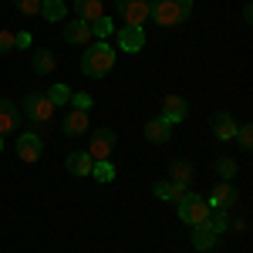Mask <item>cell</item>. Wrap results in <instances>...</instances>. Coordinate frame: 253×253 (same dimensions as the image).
I'll return each mask as SVG.
<instances>
[{
	"label": "cell",
	"instance_id": "cell-1",
	"mask_svg": "<svg viewBox=\"0 0 253 253\" xmlns=\"http://www.w3.org/2000/svg\"><path fill=\"white\" fill-rule=\"evenodd\" d=\"M112 64H115V47H108L105 41H98L95 47H84V54H81V71L88 78H105L112 71Z\"/></svg>",
	"mask_w": 253,
	"mask_h": 253
},
{
	"label": "cell",
	"instance_id": "cell-2",
	"mask_svg": "<svg viewBox=\"0 0 253 253\" xmlns=\"http://www.w3.org/2000/svg\"><path fill=\"white\" fill-rule=\"evenodd\" d=\"M189 14H193V0H156L149 10V17L159 27H179Z\"/></svg>",
	"mask_w": 253,
	"mask_h": 253
},
{
	"label": "cell",
	"instance_id": "cell-3",
	"mask_svg": "<svg viewBox=\"0 0 253 253\" xmlns=\"http://www.w3.org/2000/svg\"><path fill=\"white\" fill-rule=\"evenodd\" d=\"M179 219L182 223H189V226H196V223H203L206 219V213H210V203H206V196H196V193H186L179 203Z\"/></svg>",
	"mask_w": 253,
	"mask_h": 253
},
{
	"label": "cell",
	"instance_id": "cell-4",
	"mask_svg": "<svg viewBox=\"0 0 253 253\" xmlns=\"http://www.w3.org/2000/svg\"><path fill=\"white\" fill-rule=\"evenodd\" d=\"M115 10H118V17L125 20V27H142L149 20L152 3L149 0H115Z\"/></svg>",
	"mask_w": 253,
	"mask_h": 253
},
{
	"label": "cell",
	"instance_id": "cell-5",
	"mask_svg": "<svg viewBox=\"0 0 253 253\" xmlns=\"http://www.w3.org/2000/svg\"><path fill=\"white\" fill-rule=\"evenodd\" d=\"M20 112L31 118V122H38V125H41V122H51V115H54V105L47 101V95H38V91H34V95L24 98Z\"/></svg>",
	"mask_w": 253,
	"mask_h": 253
},
{
	"label": "cell",
	"instance_id": "cell-6",
	"mask_svg": "<svg viewBox=\"0 0 253 253\" xmlns=\"http://www.w3.org/2000/svg\"><path fill=\"white\" fill-rule=\"evenodd\" d=\"M17 156L20 162H38L44 156V142H41L38 132H20L17 135Z\"/></svg>",
	"mask_w": 253,
	"mask_h": 253
},
{
	"label": "cell",
	"instance_id": "cell-7",
	"mask_svg": "<svg viewBox=\"0 0 253 253\" xmlns=\"http://www.w3.org/2000/svg\"><path fill=\"white\" fill-rule=\"evenodd\" d=\"M186 115H189V101H186L182 95H169L166 101H162V115L159 118H162L166 125H179Z\"/></svg>",
	"mask_w": 253,
	"mask_h": 253
},
{
	"label": "cell",
	"instance_id": "cell-8",
	"mask_svg": "<svg viewBox=\"0 0 253 253\" xmlns=\"http://www.w3.org/2000/svg\"><path fill=\"white\" fill-rule=\"evenodd\" d=\"M112 149H115V132H112V128H98L95 135H91V149H88V156L98 162V159L112 156Z\"/></svg>",
	"mask_w": 253,
	"mask_h": 253
},
{
	"label": "cell",
	"instance_id": "cell-9",
	"mask_svg": "<svg viewBox=\"0 0 253 253\" xmlns=\"http://www.w3.org/2000/svg\"><path fill=\"white\" fill-rule=\"evenodd\" d=\"M118 47H122L125 54H138V51L145 47V31H142V27H122V31H118Z\"/></svg>",
	"mask_w": 253,
	"mask_h": 253
},
{
	"label": "cell",
	"instance_id": "cell-10",
	"mask_svg": "<svg viewBox=\"0 0 253 253\" xmlns=\"http://www.w3.org/2000/svg\"><path fill=\"white\" fill-rule=\"evenodd\" d=\"M213 210H233V203H236V189H233V182H219L213 193H210V199H206Z\"/></svg>",
	"mask_w": 253,
	"mask_h": 253
},
{
	"label": "cell",
	"instance_id": "cell-11",
	"mask_svg": "<svg viewBox=\"0 0 253 253\" xmlns=\"http://www.w3.org/2000/svg\"><path fill=\"white\" fill-rule=\"evenodd\" d=\"M213 135L219 138V142H230V138L236 135V122L230 112H216L213 115Z\"/></svg>",
	"mask_w": 253,
	"mask_h": 253
},
{
	"label": "cell",
	"instance_id": "cell-12",
	"mask_svg": "<svg viewBox=\"0 0 253 253\" xmlns=\"http://www.w3.org/2000/svg\"><path fill=\"white\" fill-rule=\"evenodd\" d=\"M64 41H68V44H88V41H91V24H84V20H68V24H64Z\"/></svg>",
	"mask_w": 253,
	"mask_h": 253
},
{
	"label": "cell",
	"instance_id": "cell-13",
	"mask_svg": "<svg viewBox=\"0 0 253 253\" xmlns=\"http://www.w3.org/2000/svg\"><path fill=\"white\" fill-rule=\"evenodd\" d=\"M17 118H20L17 105H14L10 98H0V135L14 132V128H17Z\"/></svg>",
	"mask_w": 253,
	"mask_h": 253
},
{
	"label": "cell",
	"instance_id": "cell-14",
	"mask_svg": "<svg viewBox=\"0 0 253 253\" xmlns=\"http://www.w3.org/2000/svg\"><path fill=\"white\" fill-rule=\"evenodd\" d=\"M152 193H156L159 199H166V203H179V199L186 196V182L166 179V182H156V186H152Z\"/></svg>",
	"mask_w": 253,
	"mask_h": 253
},
{
	"label": "cell",
	"instance_id": "cell-15",
	"mask_svg": "<svg viewBox=\"0 0 253 253\" xmlns=\"http://www.w3.org/2000/svg\"><path fill=\"white\" fill-rule=\"evenodd\" d=\"M64 135H84L88 132V112H78V108H71L68 115H64Z\"/></svg>",
	"mask_w": 253,
	"mask_h": 253
},
{
	"label": "cell",
	"instance_id": "cell-16",
	"mask_svg": "<svg viewBox=\"0 0 253 253\" xmlns=\"http://www.w3.org/2000/svg\"><path fill=\"white\" fill-rule=\"evenodd\" d=\"M75 14H78V20L91 24L105 14V7H101V0H75Z\"/></svg>",
	"mask_w": 253,
	"mask_h": 253
},
{
	"label": "cell",
	"instance_id": "cell-17",
	"mask_svg": "<svg viewBox=\"0 0 253 253\" xmlns=\"http://www.w3.org/2000/svg\"><path fill=\"white\" fill-rule=\"evenodd\" d=\"M216 243H219V236L213 230H206V223H196L193 226V247L196 250H213Z\"/></svg>",
	"mask_w": 253,
	"mask_h": 253
},
{
	"label": "cell",
	"instance_id": "cell-18",
	"mask_svg": "<svg viewBox=\"0 0 253 253\" xmlns=\"http://www.w3.org/2000/svg\"><path fill=\"white\" fill-rule=\"evenodd\" d=\"M91 162H95V159L88 156V152H71V156L64 159L68 172H75V175H91Z\"/></svg>",
	"mask_w": 253,
	"mask_h": 253
},
{
	"label": "cell",
	"instance_id": "cell-19",
	"mask_svg": "<svg viewBox=\"0 0 253 253\" xmlns=\"http://www.w3.org/2000/svg\"><path fill=\"white\" fill-rule=\"evenodd\" d=\"M169 135H172V125H166L162 118H156V122H149V125H145V138H149V142H156V145L169 142Z\"/></svg>",
	"mask_w": 253,
	"mask_h": 253
},
{
	"label": "cell",
	"instance_id": "cell-20",
	"mask_svg": "<svg viewBox=\"0 0 253 253\" xmlns=\"http://www.w3.org/2000/svg\"><path fill=\"white\" fill-rule=\"evenodd\" d=\"M203 223H206V230H213V233L219 236V233H226V226H230V213H226V210H213V206H210V213H206V219H203Z\"/></svg>",
	"mask_w": 253,
	"mask_h": 253
},
{
	"label": "cell",
	"instance_id": "cell-21",
	"mask_svg": "<svg viewBox=\"0 0 253 253\" xmlns=\"http://www.w3.org/2000/svg\"><path fill=\"white\" fill-rule=\"evenodd\" d=\"M41 14H44V20H47V24L64 20V14H68V3H64V0H41Z\"/></svg>",
	"mask_w": 253,
	"mask_h": 253
},
{
	"label": "cell",
	"instance_id": "cell-22",
	"mask_svg": "<svg viewBox=\"0 0 253 253\" xmlns=\"http://www.w3.org/2000/svg\"><path fill=\"white\" fill-rule=\"evenodd\" d=\"M54 64H58V61H54L51 51H44V47L34 51V71H38V75H51V71H54Z\"/></svg>",
	"mask_w": 253,
	"mask_h": 253
},
{
	"label": "cell",
	"instance_id": "cell-23",
	"mask_svg": "<svg viewBox=\"0 0 253 253\" xmlns=\"http://www.w3.org/2000/svg\"><path fill=\"white\" fill-rule=\"evenodd\" d=\"M91 175H95L98 182H112L115 179V166L108 159H98V162H91Z\"/></svg>",
	"mask_w": 253,
	"mask_h": 253
},
{
	"label": "cell",
	"instance_id": "cell-24",
	"mask_svg": "<svg viewBox=\"0 0 253 253\" xmlns=\"http://www.w3.org/2000/svg\"><path fill=\"white\" fill-rule=\"evenodd\" d=\"M47 101H51L54 108L68 105V101H71V88H68V84H51V88H47Z\"/></svg>",
	"mask_w": 253,
	"mask_h": 253
},
{
	"label": "cell",
	"instance_id": "cell-25",
	"mask_svg": "<svg viewBox=\"0 0 253 253\" xmlns=\"http://www.w3.org/2000/svg\"><path fill=\"white\" fill-rule=\"evenodd\" d=\"M108 34H115V20H108L105 14L98 20H91V38H98V41H105Z\"/></svg>",
	"mask_w": 253,
	"mask_h": 253
},
{
	"label": "cell",
	"instance_id": "cell-26",
	"mask_svg": "<svg viewBox=\"0 0 253 253\" xmlns=\"http://www.w3.org/2000/svg\"><path fill=\"white\" fill-rule=\"evenodd\" d=\"M216 172H219L223 179H226V182H230V179L236 175V159H230V156H219V159H216Z\"/></svg>",
	"mask_w": 253,
	"mask_h": 253
},
{
	"label": "cell",
	"instance_id": "cell-27",
	"mask_svg": "<svg viewBox=\"0 0 253 253\" xmlns=\"http://www.w3.org/2000/svg\"><path fill=\"white\" fill-rule=\"evenodd\" d=\"M236 142H240V149L243 152H250V145H253V125H236Z\"/></svg>",
	"mask_w": 253,
	"mask_h": 253
},
{
	"label": "cell",
	"instance_id": "cell-28",
	"mask_svg": "<svg viewBox=\"0 0 253 253\" xmlns=\"http://www.w3.org/2000/svg\"><path fill=\"white\" fill-rule=\"evenodd\" d=\"M68 105H71V108H78V112H88V108H91V105H95V98L88 95V91H75V95H71V101H68Z\"/></svg>",
	"mask_w": 253,
	"mask_h": 253
},
{
	"label": "cell",
	"instance_id": "cell-29",
	"mask_svg": "<svg viewBox=\"0 0 253 253\" xmlns=\"http://www.w3.org/2000/svg\"><path fill=\"white\" fill-rule=\"evenodd\" d=\"M193 179V166L189 162H172V182H189Z\"/></svg>",
	"mask_w": 253,
	"mask_h": 253
},
{
	"label": "cell",
	"instance_id": "cell-30",
	"mask_svg": "<svg viewBox=\"0 0 253 253\" xmlns=\"http://www.w3.org/2000/svg\"><path fill=\"white\" fill-rule=\"evenodd\" d=\"M14 7H17L24 17H34V14H41V0H14Z\"/></svg>",
	"mask_w": 253,
	"mask_h": 253
},
{
	"label": "cell",
	"instance_id": "cell-31",
	"mask_svg": "<svg viewBox=\"0 0 253 253\" xmlns=\"http://www.w3.org/2000/svg\"><path fill=\"white\" fill-rule=\"evenodd\" d=\"M17 44H14V34L10 31H0V54H10Z\"/></svg>",
	"mask_w": 253,
	"mask_h": 253
},
{
	"label": "cell",
	"instance_id": "cell-32",
	"mask_svg": "<svg viewBox=\"0 0 253 253\" xmlns=\"http://www.w3.org/2000/svg\"><path fill=\"white\" fill-rule=\"evenodd\" d=\"M14 44H17V47H27V44H31V34H27V31L14 34Z\"/></svg>",
	"mask_w": 253,
	"mask_h": 253
},
{
	"label": "cell",
	"instance_id": "cell-33",
	"mask_svg": "<svg viewBox=\"0 0 253 253\" xmlns=\"http://www.w3.org/2000/svg\"><path fill=\"white\" fill-rule=\"evenodd\" d=\"M0 149H3V135H0Z\"/></svg>",
	"mask_w": 253,
	"mask_h": 253
}]
</instances>
